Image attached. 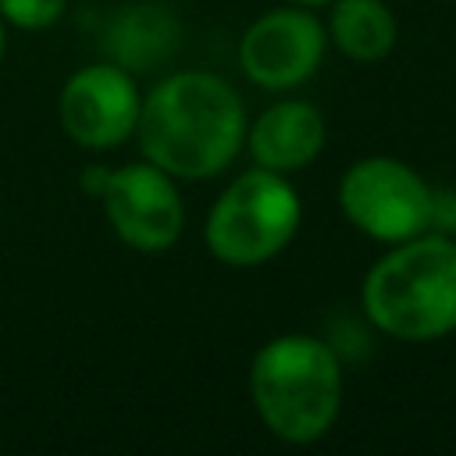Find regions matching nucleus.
<instances>
[{"instance_id":"1","label":"nucleus","mask_w":456,"mask_h":456,"mask_svg":"<svg viewBox=\"0 0 456 456\" xmlns=\"http://www.w3.org/2000/svg\"><path fill=\"white\" fill-rule=\"evenodd\" d=\"M246 107L235 86L214 71H175L160 78L139 107L135 139L146 160L178 182L224 175L246 146Z\"/></svg>"},{"instance_id":"2","label":"nucleus","mask_w":456,"mask_h":456,"mask_svg":"<svg viewBox=\"0 0 456 456\" xmlns=\"http://www.w3.org/2000/svg\"><path fill=\"white\" fill-rule=\"evenodd\" d=\"M367 321L399 342H435L456 331V239L424 232L388 246L360 285Z\"/></svg>"},{"instance_id":"3","label":"nucleus","mask_w":456,"mask_h":456,"mask_svg":"<svg viewBox=\"0 0 456 456\" xmlns=\"http://www.w3.org/2000/svg\"><path fill=\"white\" fill-rule=\"evenodd\" d=\"M249 399L260 424L278 442L314 445L338 420L342 363L317 335H274L253 353Z\"/></svg>"},{"instance_id":"4","label":"nucleus","mask_w":456,"mask_h":456,"mask_svg":"<svg viewBox=\"0 0 456 456\" xmlns=\"http://www.w3.org/2000/svg\"><path fill=\"white\" fill-rule=\"evenodd\" d=\"M303 221V200L289 175L249 167L235 175L203 221V242L224 267H264L296 239Z\"/></svg>"},{"instance_id":"5","label":"nucleus","mask_w":456,"mask_h":456,"mask_svg":"<svg viewBox=\"0 0 456 456\" xmlns=\"http://www.w3.org/2000/svg\"><path fill=\"white\" fill-rule=\"evenodd\" d=\"M435 189L399 157L353 160L338 178L342 217L367 239L395 246L431 232Z\"/></svg>"},{"instance_id":"6","label":"nucleus","mask_w":456,"mask_h":456,"mask_svg":"<svg viewBox=\"0 0 456 456\" xmlns=\"http://www.w3.org/2000/svg\"><path fill=\"white\" fill-rule=\"evenodd\" d=\"M96 200L103 203L110 232L135 253H164L182 239L185 203L178 178L146 157L110 167Z\"/></svg>"},{"instance_id":"7","label":"nucleus","mask_w":456,"mask_h":456,"mask_svg":"<svg viewBox=\"0 0 456 456\" xmlns=\"http://www.w3.org/2000/svg\"><path fill=\"white\" fill-rule=\"evenodd\" d=\"M328 50V28L310 7L285 4L264 11L239 43L242 75L267 93H292L321 68Z\"/></svg>"},{"instance_id":"8","label":"nucleus","mask_w":456,"mask_h":456,"mask_svg":"<svg viewBox=\"0 0 456 456\" xmlns=\"http://www.w3.org/2000/svg\"><path fill=\"white\" fill-rule=\"evenodd\" d=\"M142 93L128 68L93 61L68 75L57 96V118L71 142L82 150H114L135 135Z\"/></svg>"},{"instance_id":"9","label":"nucleus","mask_w":456,"mask_h":456,"mask_svg":"<svg viewBox=\"0 0 456 456\" xmlns=\"http://www.w3.org/2000/svg\"><path fill=\"white\" fill-rule=\"evenodd\" d=\"M324 139H328L324 114L299 96H285L264 107L246 125V150L253 164L278 175H292L314 164L324 150Z\"/></svg>"},{"instance_id":"10","label":"nucleus","mask_w":456,"mask_h":456,"mask_svg":"<svg viewBox=\"0 0 456 456\" xmlns=\"http://www.w3.org/2000/svg\"><path fill=\"white\" fill-rule=\"evenodd\" d=\"M182 43L178 18L160 4H132L121 7L103 28L107 61L135 71H153L175 57Z\"/></svg>"},{"instance_id":"11","label":"nucleus","mask_w":456,"mask_h":456,"mask_svg":"<svg viewBox=\"0 0 456 456\" xmlns=\"http://www.w3.org/2000/svg\"><path fill=\"white\" fill-rule=\"evenodd\" d=\"M328 43L356 61V64H378L395 46V14L385 0H331L328 4Z\"/></svg>"},{"instance_id":"12","label":"nucleus","mask_w":456,"mask_h":456,"mask_svg":"<svg viewBox=\"0 0 456 456\" xmlns=\"http://www.w3.org/2000/svg\"><path fill=\"white\" fill-rule=\"evenodd\" d=\"M68 11V0H0V18L21 32H46Z\"/></svg>"},{"instance_id":"13","label":"nucleus","mask_w":456,"mask_h":456,"mask_svg":"<svg viewBox=\"0 0 456 456\" xmlns=\"http://www.w3.org/2000/svg\"><path fill=\"white\" fill-rule=\"evenodd\" d=\"M107 171H110V167H100V164H89V167L82 171V189H86L93 200L100 196V189H103V182H107Z\"/></svg>"},{"instance_id":"14","label":"nucleus","mask_w":456,"mask_h":456,"mask_svg":"<svg viewBox=\"0 0 456 456\" xmlns=\"http://www.w3.org/2000/svg\"><path fill=\"white\" fill-rule=\"evenodd\" d=\"M285 4H299V7H310V11H317V7H328L331 0H285Z\"/></svg>"},{"instance_id":"15","label":"nucleus","mask_w":456,"mask_h":456,"mask_svg":"<svg viewBox=\"0 0 456 456\" xmlns=\"http://www.w3.org/2000/svg\"><path fill=\"white\" fill-rule=\"evenodd\" d=\"M4 50H7V25H4V18H0V61H4Z\"/></svg>"}]
</instances>
